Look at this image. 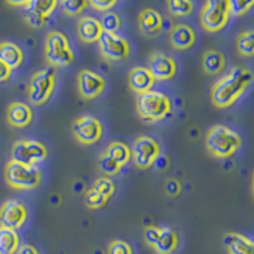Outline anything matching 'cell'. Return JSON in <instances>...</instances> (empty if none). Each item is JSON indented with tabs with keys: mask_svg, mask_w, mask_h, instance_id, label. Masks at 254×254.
I'll return each mask as SVG.
<instances>
[{
	"mask_svg": "<svg viewBox=\"0 0 254 254\" xmlns=\"http://www.w3.org/2000/svg\"><path fill=\"white\" fill-rule=\"evenodd\" d=\"M254 80V74L246 67L237 66L217 80L211 89V101L217 108H228Z\"/></svg>",
	"mask_w": 254,
	"mask_h": 254,
	"instance_id": "cell-1",
	"label": "cell"
},
{
	"mask_svg": "<svg viewBox=\"0 0 254 254\" xmlns=\"http://www.w3.org/2000/svg\"><path fill=\"white\" fill-rule=\"evenodd\" d=\"M136 111L142 121L159 122L172 112L171 99L156 90H149L137 95Z\"/></svg>",
	"mask_w": 254,
	"mask_h": 254,
	"instance_id": "cell-2",
	"label": "cell"
},
{
	"mask_svg": "<svg viewBox=\"0 0 254 254\" xmlns=\"http://www.w3.org/2000/svg\"><path fill=\"white\" fill-rule=\"evenodd\" d=\"M240 145V136L222 125L211 127L206 135V147L215 158H229L239 149Z\"/></svg>",
	"mask_w": 254,
	"mask_h": 254,
	"instance_id": "cell-3",
	"label": "cell"
},
{
	"mask_svg": "<svg viewBox=\"0 0 254 254\" xmlns=\"http://www.w3.org/2000/svg\"><path fill=\"white\" fill-rule=\"evenodd\" d=\"M4 177L10 187L19 190H35L42 181V173L36 165L22 164L14 160L6 163Z\"/></svg>",
	"mask_w": 254,
	"mask_h": 254,
	"instance_id": "cell-4",
	"label": "cell"
},
{
	"mask_svg": "<svg viewBox=\"0 0 254 254\" xmlns=\"http://www.w3.org/2000/svg\"><path fill=\"white\" fill-rule=\"evenodd\" d=\"M45 58L54 67H66L75 60L69 40L64 33L51 31L45 42Z\"/></svg>",
	"mask_w": 254,
	"mask_h": 254,
	"instance_id": "cell-5",
	"label": "cell"
},
{
	"mask_svg": "<svg viewBox=\"0 0 254 254\" xmlns=\"http://www.w3.org/2000/svg\"><path fill=\"white\" fill-rule=\"evenodd\" d=\"M56 85V70L49 66L36 71L28 84V99L35 106H42L49 101Z\"/></svg>",
	"mask_w": 254,
	"mask_h": 254,
	"instance_id": "cell-6",
	"label": "cell"
},
{
	"mask_svg": "<svg viewBox=\"0 0 254 254\" xmlns=\"http://www.w3.org/2000/svg\"><path fill=\"white\" fill-rule=\"evenodd\" d=\"M230 15L228 0H206L201 13L199 22L207 32H219L226 26Z\"/></svg>",
	"mask_w": 254,
	"mask_h": 254,
	"instance_id": "cell-7",
	"label": "cell"
},
{
	"mask_svg": "<svg viewBox=\"0 0 254 254\" xmlns=\"http://www.w3.org/2000/svg\"><path fill=\"white\" fill-rule=\"evenodd\" d=\"M160 156V144L151 136H139L131 149V158L139 169L150 168Z\"/></svg>",
	"mask_w": 254,
	"mask_h": 254,
	"instance_id": "cell-8",
	"label": "cell"
},
{
	"mask_svg": "<svg viewBox=\"0 0 254 254\" xmlns=\"http://www.w3.org/2000/svg\"><path fill=\"white\" fill-rule=\"evenodd\" d=\"M12 160L27 165H37L49 155L47 147L37 140H18L13 144Z\"/></svg>",
	"mask_w": 254,
	"mask_h": 254,
	"instance_id": "cell-9",
	"label": "cell"
},
{
	"mask_svg": "<svg viewBox=\"0 0 254 254\" xmlns=\"http://www.w3.org/2000/svg\"><path fill=\"white\" fill-rule=\"evenodd\" d=\"M98 45L101 55L108 61H122L130 56V44L117 33L103 31Z\"/></svg>",
	"mask_w": 254,
	"mask_h": 254,
	"instance_id": "cell-10",
	"label": "cell"
},
{
	"mask_svg": "<svg viewBox=\"0 0 254 254\" xmlns=\"http://www.w3.org/2000/svg\"><path fill=\"white\" fill-rule=\"evenodd\" d=\"M71 130L80 144L93 145L103 136V126L98 119L93 116H81L72 122Z\"/></svg>",
	"mask_w": 254,
	"mask_h": 254,
	"instance_id": "cell-11",
	"label": "cell"
},
{
	"mask_svg": "<svg viewBox=\"0 0 254 254\" xmlns=\"http://www.w3.org/2000/svg\"><path fill=\"white\" fill-rule=\"evenodd\" d=\"M58 0H29L26 6L24 19L28 26L41 28L46 24L50 15L55 12Z\"/></svg>",
	"mask_w": 254,
	"mask_h": 254,
	"instance_id": "cell-12",
	"label": "cell"
},
{
	"mask_svg": "<svg viewBox=\"0 0 254 254\" xmlns=\"http://www.w3.org/2000/svg\"><path fill=\"white\" fill-rule=\"evenodd\" d=\"M27 216L28 211L23 203L17 199H8L0 207V226L17 230L23 226Z\"/></svg>",
	"mask_w": 254,
	"mask_h": 254,
	"instance_id": "cell-13",
	"label": "cell"
},
{
	"mask_svg": "<svg viewBox=\"0 0 254 254\" xmlns=\"http://www.w3.org/2000/svg\"><path fill=\"white\" fill-rule=\"evenodd\" d=\"M106 89V80L92 70L83 69L78 74V90L81 98L94 99Z\"/></svg>",
	"mask_w": 254,
	"mask_h": 254,
	"instance_id": "cell-14",
	"label": "cell"
},
{
	"mask_svg": "<svg viewBox=\"0 0 254 254\" xmlns=\"http://www.w3.org/2000/svg\"><path fill=\"white\" fill-rule=\"evenodd\" d=\"M147 69L155 80L163 81L173 78L177 72V61L163 52H153L149 58Z\"/></svg>",
	"mask_w": 254,
	"mask_h": 254,
	"instance_id": "cell-15",
	"label": "cell"
},
{
	"mask_svg": "<svg viewBox=\"0 0 254 254\" xmlns=\"http://www.w3.org/2000/svg\"><path fill=\"white\" fill-rule=\"evenodd\" d=\"M155 81L156 80L147 67L136 66L132 67L131 71L128 72V87L136 94H142V93L151 90Z\"/></svg>",
	"mask_w": 254,
	"mask_h": 254,
	"instance_id": "cell-16",
	"label": "cell"
},
{
	"mask_svg": "<svg viewBox=\"0 0 254 254\" xmlns=\"http://www.w3.org/2000/svg\"><path fill=\"white\" fill-rule=\"evenodd\" d=\"M137 26L144 36H156L162 32L163 17L155 9L146 8L141 10L137 19Z\"/></svg>",
	"mask_w": 254,
	"mask_h": 254,
	"instance_id": "cell-17",
	"label": "cell"
},
{
	"mask_svg": "<svg viewBox=\"0 0 254 254\" xmlns=\"http://www.w3.org/2000/svg\"><path fill=\"white\" fill-rule=\"evenodd\" d=\"M33 120V112L28 104L23 102H13L6 110V121L10 126L23 128L31 125Z\"/></svg>",
	"mask_w": 254,
	"mask_h": 254,
	"instance_id": "cell-18",
	"label": "cell"
},
{
	"mask_svg": "<svg viewBox=\"0 0 254 254\" xmlns=\"http://www.w3.org/2000/svg\"><path fill=\"white\" fill-rule=\"evenodd\" d=\"M169 41L173 49L178 51H185L194 45L196 33L193 28L187 24H176L169 32Z\"/></svg>",
	"mask_w": 254,
	"mask_h": 254,
	"instance_id": "cell-19",
	"label": "cell"
},
{
	"mask_svg": "<svg viewBox=\"0 0 254 254\" xmlns=\"http://www.w3.org/2000/svg\"><path fill=\"white\" fill-rule=\"evenodd\" d=\"M103 28L101 20L94 17H81L78 22V36L85 44L98 42Z\"/></svg>",
	"mask_w": 254,
	"mask_h": 254,
	"instance_id": "cell-20",
	"label": "cell"
},
{
	"mask_svg": "<svg viewBox=\"0 0 254 254\" xmlns=\"http://www.w3.org/2000/svg\"><path fill=\"white\" fill-rule=\"evenodd\" d=\"M224 246L229 254H254V242L244 235L237 233H228L224 235Z\"/></svg>",
	"mask_w": 254,
	"mask_h": 254,
	"instance_id": "cell-21",
	"label": "cell"
},
{
	"mask_svg": "<svg viewBox=\"0 0 254 254\" xmlns=\"http://www.w3.org/2000/svg\"><path fill=\"white\" fill-rule=\"evenodd\" d=\"M179 244V238L171 228H160V237L156 242L154 251L156 254H173Z\"/></svg>",
	"mask_w": 254,
	"mask_h": 254,
	"instance_id": "cell-22",
	"label": "cell"
},
{
	"mask_svg": "<svg viewBox=\"0 0 254 254\" xmlns=\"http://www.w3.org/2000/svg\"><path fill=\"white\" fill-rule=\"evenodd\" d=\"M0 60L6 64L10 69H17L24 60L23 51L13 42H1L0 44Z\"/></svg>",
	"mask_w": 254,
	"mask_h": 254,
	"instance_id": "cell-23",
	"label": "cell"
},
{
	"mask_svg": "<svg viewBox=\"0 0 254 254\" xmlns=\"http://www.w3.org/2000/svg\"><path fill=\"white\" fill-rule=\"evenodd\" d=\"M202 67L210 75H216L225 67V56L217 50H208L203 54Z\"/></svg>",
	"mask_w": 254,
	"mask_h": 254,
	"instance_id": "cell-24",
	"label": "cell"
},
{
	"mask_svg": "<svg viewBox=\"0 0 254 254\" xmlns=\"http://www.w3.org/2000/svg\"><path fill=\"white\" fill-rule=\"evenodd\" d=\"M19 247L17 231L0 226V254H15Z\"/></svg>",
	"mask_w": 254,
	"mask_h": 254,
	"instance_id": "cell-25",
	"label": "cell"
},
{
	"mask_svg": "<svg viewBox=\"0 0 254 254\" xmlns=\"http://www.w3.org/2000/svg\"><path fill=\"white\" fill-rule=\"evenodd\" d=\"M106 154L113 158L121 167L126 165L131 159V149L125 142L113 141L108 145Z\"/></svg>",
	"mask_w": 254,
	"mask_h": 254,
	"instance_id": "cell-26",
	"label": "cell"
},
{
	"mask_svg": "<svg viewBox=\"0 0 254 254\" xmlns=\"http://www.w3.org/2000/svg\"><path fill=\"white\" fill-rule=\"evenodd\" d=\"M237 49L240 55L254 56V31H244L238 36Z\"/></svg>",
	"mask_w": 254,
	"mask_h": 254,
	"instance_id": "cell-27",
	"label": "cell"
},
{
	"mask_svg": "<svg viewBox=\"0 0 254 254\" xmlns=\"http://www.w3.org/2000/svg\"><path fill=\"white\" fill-rule=\"evenodd\" d=\"M167 8L174 17H187L193 10L192 0H167Z\"/></svg>",
	"mask_w": 254,
	"mask_h": 254,
	"instance_id": "cell-28",
	"label": "cell"
},
{
	"mask_svg": "<svg viewBox=\"0 0 254 254\" xmlns=\"http://www.w3.org/2000/svg\"><path fill=\"white\" fill-rule=\"evenodd\" d=\"M98 165H99V169L103 174L106 176H116V174H119L120 171H121V165L119 163L116 162L115 159L111 158L108 154H102L99 156V160H98Z\"/></svg>",
	"mask_w": 254,
	"mask_h": 254,
	"instance_id": "cell-29",
	"label": "cell"
},
{
	"mask_svg": "<svg viewBox=\"0 0 254 254\" xmlns=\"http://www.w3.org/2000/svg\"><path fill=\"white\" fill-rule=\"evenodd\" d=\"M84 202L88 206V208L90 210H98V208H102L106 206V203L108 202L107 197H104L103 194H101L99 192H97L93 188H89V190L85 192V196H84Z\"/></svg>",
	"mask_w": 254,
	"mask_h": 254,
	"instance_id": "cell-30",
	"label": "cell"
},
{
	"mask_svg": "<svg viewBox=\"0 0 254 254\" xmlns=\"http://www.w3.org/2000/svg\"><path fill=\"white\" fill-rule=\"evenodd\" d=\"M92 188L97 190V192H99L101 194H103L104 197H107L108 199L113 196L116 190L115 182L111 178H108V177H99L98 179H95Z\"/></svg>",
	"mask_w": 254,
	"mask_h": 254,
	"instance_id": "cell-31",
	"label": "cell"
},
{
	"mask_svg": "<svg viewBox=\"0 0 254 254\" xmlns=\"http://www.w3.org/2000/svg\"><path fill=\"white\" fill-rule=\"evenodd\" d=\"M230 14L240 17L248 13L254 6V0H228Z\"/></svg>",
	"mask_w": 254,
	"mask_h": 254,
	"instance_id": "cell-32",
	"label": "cell"
},
{
	"mask_svg": "<svg viewBox=\"0 0 254 254\" xmlns=\"http://www.w3.org/2000/svg\"><path fill=\"white\" fill-rule=\"evenodd\" d=\"M88 0H64L61 1L64 12L66 13L67 15H78L83 12L84 9L88 6Z\"/></svg>",
	"mask_w": 254,
	"mask_h": 254,
	"instance_id": "cell-33",
	"label": "cell"
},
{
	"mask_svg": "<svg viewBox=\"0 0 254 254\" xmlns=\"http://www.w3.org/2000/svg\"><path fill=\"white\" fill-rule=\"evenodd\" d=\"M101 24L103 31L111 32V33H116L121 27V19L116 13L107 12L104 13L103 17L101 19Z\"/></svg>",
	"mask_w": 254,
	"mask_h": 254,
	"instance_id": "cell-34",
	"label": "cell"
},
{
	"mask_svg": "<svg viewBox=\"0 0 254 254\" xmlns=\"http://www.w3.org/2000/svg\"><path fill=\"white\" fill-rule=\"evenodd\" d=\"M107 254H133L132 248L124 240H112L108 244Z\"/></svg>",
	"mask_w": 254,
	"mask_h": 254,
	"instance_id": "cell-35",
	"label": "cell"
},
{
	"mask_svg": "<svg viewBox=\"0 0 254 254\" xmlns=\"http://www.w3.org/2000/svg\"><path fill=\"white\" fill-rule=\"evenodd\" d=\"M159 237H160V228L158 226H147L144 230V239L147 246L151 247L154 249L156 242H158Z\"/></svg>",
	"mask_w": 254,
	"mask_h": 254,
	"instance_id": "cell-36",
	"label": "cell"
},
{
	"mask_svg": "<svg viewBox=\"0 0 254 254\" xmlns=\"http://www.w3.org/2000/svg\"><path fill=\"white\" fill-rule=\"evenodd\" d=\"M88 3L99 12H108L111 8L116 5L117 0H88Z\"/></svg>",
	"mask_w": 254,
	"mask_h": 254,
	"instance_id": "cell-37",
	"label": "cell"
},
{
	"mask_svg": "<svg viewBox=\"0 0 254 254\" xmlns=\"http://www.w3.org/2000/svg\"><path fill=\"white\" fill-rule=\"evenodd\" d=\"M165 192L172 197L178 196L181 192V183L177 179H169L165 182Z\"/></svg>",
	"mask_w": 254,
	"mask_h": 254,
	"instance_id": "cell-38",
	"label": "cell"
},
{
	"mask_svg": "<svg viewBox=\"0 0 254 254\" xmlns=\"http://www.w3.org/2000/svg\"><path fill=\"white\" fill-rule=\"evenodd\" d=\"M10 74H12V69L0 60V83L8 80L10 78Z\"/></svg>",
	"mask_w": 254,
	"mask_h": 254,
	"instance_id": "cell-39",
	"label": "cell"
},
{
	"mask_svg": "<svg viewBox=\"0 0 254 254\" xmlns=\"http://www.w3.org/2000/svg\"><path fill=\"white\" fill-rule=\"evenodd\" d=\"M15 254H40L37 249L33 246H29V244H24V246H20L18 248V251L15 252Z\"/></svg>",
	"mask_w": 254,
	"mask_h": 254,
	"instance_id": "cell-40",
	"label": "cell"
},
{
	"mask_svg": "<svg viewBox=\"0 0 254 254\" xmlns=\"http://www.w3.org/2000/svg\"><path fill=\"white\" fill-rule=\"evenodd\" d=\"M6 3L13 6H27L29 0H6Z\"/></svg>",
	"mask_w": 254,
	"mask_h": 254,
	"instance_id": "cell-41",
	"label": "cell"
},
{
	"mask_svg": "<svg viewBox=\"0 0 254 254\" xmlns=\"http://www.w3.org/2000/svg\"><path fill=\"white\" fill-rule=\"evenodd\" d=\"M253 187H254V174H253Z\"/></svg>",
	"mask_w": 254,
	"mask_h": 254,
	"instance_id": "cell-42",
	"label": "cell"
},
{
	"mask_svg": "<svg viewBox=\"0 0 254 254\" xmlns=\"http://www.w3.org/2000/svg\"><path fill=\"white\" fill-rule=\"evenodd\" d=\"M253 196H254V187H253Z\"/></svg>",
	"mask_w": 254,
	"mask_h": 254,
	"instance_id": "cell-43",
	"label": "cell"
},
{
	"mask_svg": "<svg viewBox=\"0 0 254 254\" xmlns=\"http://www.w3.org/2000/svg\"><path fill=\"white\" fill-rule=\"evenodd\" d=\"M61 1H64V0H60V3H61Z\"/></svg>",
	"mask_w": 254,
	"mask_h": 254,
	"instance_id": "cell-44",
	"label": "cell"
}]
</instances>
